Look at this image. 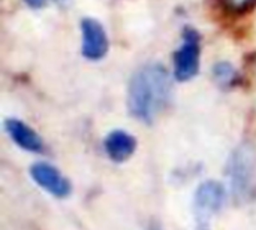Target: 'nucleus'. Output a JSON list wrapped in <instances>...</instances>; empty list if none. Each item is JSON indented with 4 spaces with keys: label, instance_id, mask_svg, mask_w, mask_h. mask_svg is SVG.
Segmentation results:
<instances>
[{
    "label": "nucleus",
    "instance_id": "3",
    "mask_svg": "<svg viewBox=\"0 0 256 230\" xmlns=\"http://www.w3.org/2000/svg\"><path fill=\"white\" fill-rule=\"evenodd\" d=\"M226 198H228V193L222 183L216 180H207L201 183L196 187L194 193V201H192L195 220L200 225L207 223L224 208Z\"/></svg>",
    "mask_w": 256,
    "mask_h": 230
},
{
    "label": "nucleus",
    "instance_id": "6",
    "mask_svg": "<svg viewBox=\"0 0 256 230\" xmlns=\"http://www.w3.org/2000/svg\"><path fill=\"white\" fill-rule=\"evenodd\" d=\"M82 31V54L88 60H100L108 51V37L102 24L93 18L81 21Z\"/></svg>",
    "mask_w": 256,
    "mask_h": 230
},
{
    "label": "nucleus",
    "instance_id": "4",
    "mask_svg": "<svg viewBox=\"0 0 256 230\" xmlns=\"http://www.w3.org/2000/svg\"><path fill=\"white\" fill-rule=\"evenodd\" d=\"M201 39L195 28L186 27L183 31V43L174 54V76L186 82L192 79L200 70Z\"/></svg>",
    "mask_w": 256,
    "mask_h": 230
},
{
    "label": "nucleus",
    "instance_id": "8",
    "mask_svg": "<svg viewBox=\"0 0 256 230\" xmlns=\"http://www.w3.org/2000/svg\"><path fill=\"white\" fill-rule=\"evenodd\" d=\"M104 150L110 160L114 163H123L134 156L136 139L124 130H112L104 139Z\"/></svg>",
    "mask_w": 256,
    "mask_h": 230
},
{
    "label": "nucleus",
    "instance_id": "10",
    "mask_svg": "<svg viewBox=\"0 0 256 230\" xmlns=\"http://www.w3.org/2000/svg\"><path fill=\"white\" fill-rule=\"evenodd\" d=\"M225 3L234 12H243L249 9L255 3V0H225Z\"/></svg>",
    "mask_w": 256,
    "mask_h": 230
},
{
    "label": "nucleus",
    "instance_id": "1",
    "mask_svg": "<svg viewBox=\"0 0 256 230\" xmlns=\"http://www.w3.org/2000/svg\"><path fill=\"white\" fill-rule=\"evenodd\" d=\"M171 94L170 73L160 63H148L140 67L128 87V109L142 123H153L165 109Z\"/></svg>",
    "mask_w": 256,
    "mask_h": 230
},
{
    "label": "nucleus",
    "instance_id": "11",
    "mask_svg": "<svg viewBox=\"0 0 256 230\" xmlns=\"http://www.w3.org/2000/svg\"><path fill=\"white\" fill-rule=\"evenodd\" d=\"M26 3L30 6V7H42L45 3H46V0H26Z\"/></svg>",
    "mask_w": 256,
    "mask_h": 230
},
{
    "label": "nucleus",
    "instance_id": "2",
    "mask_svg": "<svg viewBox=\"0 0 256 230\" xmlns=\"http://www.w3.org/2000/svg\"><path fill=\"white\" fill-rule=\"evenodd\" d=\"M226 178L236 202H246L254 192L256 178V151L250 142L240 144L226 162Z\"/></svg>",
    "mask_w": 256,
    "mask_h": 230
},
{
    "label": "nucleus",
    "instance_id": "12",
    "mask_svg": "<svg viewBox=\"0 0 256 230\" xmlns=\"http://www.w3.org/2000/svg\"><path fill=\"white\" fill-rule=\"evenodd\" d=\"M147 230H164V228H162L158 222H153V223L148 225V229Z\"/></svg>",
    "mask_w": 256,
    "mask_h": 230
},
{
    "label": "nucleus",
    "instance_id": "7",
    "mask_svg": "<svg viewBox=\"0 0 256 230\" xmlns=\"http://www.w3.org/2000/svg\"><path fill=\"white\" fill-rule=\"evenodd\" d=\"M4 130L9 138L27 153H42L44 141L42 138L24 121L16 118H9L4 121Z\"/></svg>",
    "mask_w": 256,
    "mask_h": 230
},
{
    "label": "nucleus",
    "instance_id": "5",
    "mask_svg": "<svg viewBox=\"0 0 256 230\" xmlns=\"http://www.w3.org/2000/svg\"><path fill=\"white\" fill-rule=\"evenodd\" d=\"M30 178L48 195L57 199H66L72 193L70 181L51 163L36 162L30 166Z\"/></svg>",
    "mask_w": 256,
    "mask_h": 230
},
{
    "label": "nucleus",
    "instance_id": "9",
    "mask_svg": "<svg viewBox=\"0 0 256 230\" xmlns=\"http://www.w3.org/2000/svg\"><path fill=\"white\" fill-rule=\"evenodd\" d=\"M213 75L220 85H230L236 76V70L228 63H218L213 67Z\"/></svg>",
    "mask_w": 256,
    "mask_h": 230
}]
</instances>
